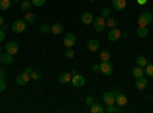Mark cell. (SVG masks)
<instances>
[{
	"label": "cell",
	"instance_id": "1",
	"mask_svg": "<svg viewBox=\"0 0 153 113\" xmlns=\"http://www.w3.org/2000/svg\"><path fill=\"white\" fill-rule=\"evenodd\" d=\"M152 21H153V14L149 12V11H146V12H143V14L138 17V26L147 28V26H150Z\"/></svg>",
	"mask_w": 153,
	"mask_h": 113
},
{
	"label": "cell",
	"instance_id": "2",
	"mask_svg": "<svg viewBox=\"0 0 153 113\" xmlns=\"http://www.w3.org/2000/svg\"><path fill=\"white\" fill-rule=\"evenodd\" d=\"M11 29H12V32H16V34H22L25 29H26V21H25V18H17L14 23H12Z\"/></svg>",
	"mask_w": 153,
	"mask_h": 113
},
{
	"label": "cell",
	"instance_id": "3",
	"mask_svg": "<svg viewBox=\"0 0 153 113\" xmlns=\"http://www.w3.org/2000/svg\"><path fill=\"white\" fill-rule=\"evenodd\" d=\"M100 70L103 75H106V77H110V75L113 73V64L110 61H101L100 64Z\"/></svg>",
	"mask_w": 153,
	"mask_h": 113
},
{
	"label": "cell",
	"instance_id": "4",
	"mask_svg": "<svg viewBox=\"0 0 153 113\" xmlns=\"http://www.w3.org/2000/svg\"><path fill=\"white\" fill-rule=\"evenodd\" d=\"M104 28H106V18H104V17L100 16V17L94 18V29H95L97 32H103Z\"/></svg>",
	"mask_w": 153,
	"mask_h": 113
},
{
	"label": "cell",
	"instance_id": "5",
	"mask_svg": "<svg viewBox=\"0 0 153 113\" xmlns=\"http://www.w3.org/2000/svg\"><path fill=\"white\" fill-rule=\"evenodd\" d=\"M121 37H123V32H121L120 29H117V28H112V29L109 31V34H107V38H109L110 41H118Z\"/></svg>",
	"mask_w": 153,
	"mask_h": 113
},
{
	"label": "cell",
	"instance_id": "6",
	"mask_svg": "<svg viewBox=\"0 0 153 113\" xmlns=\"http://www.w3.org/2000/svg\"><path fill=\"white\" fill-rule=\"evenodd\" d=\"M71 83H72L75 87H83V86L86 84V80H84V77H83V75L74 73V75H72V80H71Z\"/></svg>",
	"mask_w": 153,
	"mask_h": 113
},
{
	"label": "cell",
	"instance_id": "7",
	"mask_svg": "<svg viewBox=\"0 0 153 113\" xmlns=\"http://www.w3.org/2000/svg\"><path fill=\"white\" fill-rule=\"evenodd\" d=\"M75 43H76V37H75L74 34H66V35H65V40H63V44H65V47H72Z\"/></svg>",
	"mask_w": 153,
	"mask_h": 113
},
{
	"label": "cell",
	"instance_id": "8",
	"mask_svg": "<svg viewBox=\"0 0 153 113\" xmlns=\"http://www.w3.org/2000/svg\"><path fill=\"white\" fill-rule=\"evenodd\" d=\"M5 51H6L8 54H11V55H16V54L19 52V44H17L16 41H9V43H6V46H5Z\"/></svg>",
	"mask_w": 153,
	"mask_h": 113
},
{
	"label": "cell",
	"instance_id": "9",
	"mask_svg": "<svg viewBox=\"0 0 153 113\" xmlns=\"http://www.w3.org/2000/svg\"><path fill=\"white\" fill-rule=\"evenodd\" d=\"M29 80H31V75L26 73V72H23V73H20L19 77L16 78V83H17L19 86H25V84H28Z\"/></svg>",
	"mask_w": 153,
	"mask_h": 113
},
{
	"label": "cell",
	"instance_id": "10",
	"mask_svg": "<svg viewBox=\"0 0 153 113\" xmlns=\"http://www.w3.org/2000/svg\"><path fill=\"white\" fill-rule=\"evenodd\" d=\"M0 61H2V64H12V63H14V55H11V54H2L0 55Z\"/></svg>",
	"mask_w": 153,
	"mask_h": 113
},
{
	"label": "cell",
	"instance_id": "11",
	"mask_svg": "<svg viewBox=\"0 0 153 113\" xmlns=\"http://www.w3.org/2000/svg\"><path fill=\"white\" fill-rule=\"evenodd\" d=\"M103 103H104L106 106H109V104H115V95H113L112 92H106V93H103Z\"/></svg>",
	"mask_w": 153,
	"mask_h": 113
},
{
	"label": "cell",
	"instance_id": "12",
	"mask_svg": "<svg viewBox=\"0 0 153 113\" xmlns=\"http://www.w3.org/2000/svg\"><path fill=\"white\" fill-rule=\"evenodd\" d=\"M135 87H136L138 90H144L146 87H147V78H144V77H139V78H136Z\"/></svg>",
	"mask_w": 153,
	"mask_h": 113
},
{
	"label": "cell",
	"instance_id": "13",
	"mask_svg": "<svg viewBox=\"0 0 153 113\" xmlns=\"http://www.w3.org/2000/svg\"><path fill=\"white\" fill-rule=\"evenodd\" d=\"M51 32L55 34V35H60V34L65 32V26H63L61 23H54L52 26H51Z\"/></svg>",
	"mask_w": 153,
	"mask_h": 113
},
{
	"label": "cell",
	"instance_id": "14",
	"mask_svg": "<svg viewBox=\"0 0 153 113\" xmlns=\"http://www.w3.org/2000/svg\"><path fill=\"white\" fill-rule=\"evenodd\" d=\"M87 49H89L91 52H97L98 49H100V41H98V40H95V38L89 40V41H87Z\"/></svg>",
	"mask_w": 153,
	"mask_h": 113
},
{
	"label": "cell",
	"instance_id": "15",
	"mask_svg": "<svg viewBox=\"0 0 153 113\" xmlns=\"http://www.w3.org/2000/svg\"><path fill=\"white\" fill-rule=\"evenodd\" d=\"M81 23H83V24H91V23H94V16L91 14V12H83V14H81Z\"/></svg>",
	"mask_w": 153,
	"mask_h": 113
},
{
	"label": "cell",
	"instance_id": "16",
	"mask_svg": "<svg viewBox=\"0 0 153 113\" xmlns=\"http://www.w3.org/2000/svg\"><path fill=\"white\" fill-rule=\"evenodd\" d=\"M115 104L120 106V107L126 106V104H127V96H126V95H123V93L117 95V96H115Z\"/></svg>",
	"mask_w": 153,
	"mask_h": 113
},
{
	"label": "cell",
	"instance_id": "17",
	"mask_svg": "<svg viewBox=\"0 0 153 113\" xmlns=\"http://www.w3.org/2000/svg\"><path fill=\"white\" fill-rule=\"evenodd\" d=\"M126 6H127L126 0H113V9H117V11H124Z\"/></svg>",
	"mask_w": 153,
	"mask_h": 113
},
{
	"label": "cell",
	"instance_id": "18",
	"mask_svg": "<svg viewBox=\"0 0 153 113\" xmlns=\"http://www.w3.org/2000/svg\"><path fill=\"white\" fill-rule=\"evenodd\" d=\"M71 80H72V73H68V72L60 73V77H58V81H60L61 84H66V83H69Z\"/></svg>",
	"mask_w": 153,
	"mask_h": 113
},
{
	"label": "cell",
	"instance_id": "19",
	"mask_svg": "<svg viewBox=\"0 0 153 113\" xmlns=\"http://www.w3.org/2000/svg\"><path fill=\"white\" fill-rule=\"evenodd\" d=\"M25 21L29 23V24H32V23H35V21H37V16L34 14V12L26 11V16H25Z\"/></svg>",
	"mask_w": 153,
	"mask_h": 113
},
{
	"label": "cell",
	"instance_id": "20",
	"mask_svg": "<svg viewBox=\"0 0 153 113\" xmlns=\"http://www.w3.org/2000/svg\"><path fill=\"white\" fill-rule=\"evenodd\" d=\"M132 75L133 78H139V77H144V69L141 66H136L133 70H132Z\"/></svg>",
	"mask_w": 153,
	"mask_h": 113
},
{
	"label": "cell",
	"instance_id": "21",
	"mask_svg": "<svg viewBox=\"0 0 153 113\" xmlns=\"http://www.w3.org/2000/svg\"><path fill=\"white\" fill-rule=\"evenodd\" d=\"M136 35L139 37V38H146V37L149 35V29H147V28L138 26V29H136Z\"/></svg>",
	"mask_w": 153,
	"mask_h": 113
},
{
	"label": "cell",
	"instance_id": "22",
	"mask_svg": "<svg viewBox=\"0 0 153 113\" xmlns=\"http://www.w3.org/2000/svg\"><path fill=\"white\" fill-rule=\"evenodd\" d=\"M91 112H92V113H103L104 109H103V106H101V104L94 103V104H91Z\"/></svg>",
	"mask_w": 153,
	"mask_h": 113
},
{
	"label": "cell",
	"instance_id": "23",
	"mask_svg": "<svg viewBox=\"0 0 153 113\" xmlns=\"http://www.w3.org/2000/svg\"><path fill=\"white\" fill-rule=\"evenodd\" d=\"M104 112H107V113H120V112H121V109H120V106L109 104V106L104 109Z\"/></svg>",
	"mask_w": 153,
	"mask_h": 113
},
{
	"label": "cell",
	"instance_id": "24",
	"mask_svg": "<svg viewBox=\"0 0 153 113\" xmlns=\"http://www.w3.org/2000/svg\"><path fill=\"white\" fill-rule=\"evenodd\" d=\"M20 8H22V11H29L31 8H32V3H31V0H22V3H20Z\"/></svg>",
	"mask_w": 153,
	"mask_h": 113
},
{
	"label": "cell",
	"instance_id": "25",
	"mask_svg": "<svg viewBox=\"0 0 153 113\" xmlns=\"http://www.w3.org/2000/svg\"><path fill=\"white\" fill-rule=\"evenodd\" d=\"M117 24H118L117 18H113V17H107V18H106V26H109L110 29H112V28H117Z\"/></svg>",
	"mask_w": 153,
	"mask_h": 113
},
{
	"label": "cell",
	"instance_id": "26",
	"mask_svg": "<svg viewBox=\"0 0 153 113\" xmlns=\"http://www.w3.org/2000/svg\"><path fill=\"white\" fill-rule=\"evenodd\" d=\"M135 61H136V66H141V67H143V66H144V67L147 66V58H146V57H143V55L136 57V60H135Z\"/></svg>",
	"mask_w": 153,
	"mask_h": 113
},
{
	"label": "cell",
	"instance_id": "27",
	"mask_svg": "<svg viewBox=\"0 0 153 113\" xmlns=\"http://www.w3.org/2000/svg\"><path fill=\"white\" fill-rule=\"evenodd\" d=\"M144 73H146V75H149L150 78H153V63H150V64L147 63V66L144 67Z\"/></svg>",
	"mask_w": 153,
	"mask_h": 113
},
{
	"label": "cell",
	"instance_id": "28",
	"mask_svg": "<svg viewBox=\"0 0 153 113\" xmlns=\"http://www.w3.org/2000/svg\"><path fill=\"white\" fill-rule=\"evenodd\" d=\"M11 8V0H0V9L8 11Z\"/></svg>",
	"mask_w": 153,
	"mask_h": 113
},
{
	"label": "cell",
	"instance_id": "29",
	"mask_svg": "<svg viewBox=\"0 0 153 113\" xmlns=\"http://www.w3.org/2000/svg\"><path fill=\"white\" fill-rule=\"evenodd\" d=\"M100 58H101V61H109V60H110V54H109V51H101Z\"/></svg>",
	"mask_w": 153,
	"mask_h": 113
},
{
	"label": "cell",
	"instance_id": "30",
	"mask_svg": "<svg viewBox=\"0 0 153 113\" xmlns=\"http://www.w3.org/2000/svg\"><path fill=\"white\" fill-rule=\"evenodd\" d=\"M31 80H34V81L42 80V73L37 72V70H32V72H31Z\"/></svg>",
	"mask_w": 153,
	"mask_h": 113
},
{
	"label": "cell",
	"instance_id": "31",
	"mask_svg": "<svg viewBox=\"0 0 153 113\" xmlns=\"http://www.w3.org/2000/svg\"><path fill=\"white\" fill-rule=\"evenodd\" d=\"M31 3H32V6H43L45 3H46V0H31Z\"/></svg>",
	"mask_w": 153,
	"mask_h": 113
},
{
	"label": "cell",
	"instance_id": "32",
	"mask_svg": "<svg viewBox=\"0 0 153 113\" xmlns=\"http://www.w3.org/2000/svg\"><path fill=\"white\" fill-rule=\"evenodd\" d=\"M74 55H75V52L72 51L71 47H68V51L65 52V58H68V60H71V58H74Z\"/></svg>",
	"mask_w": 153,
	"mask_h": 113
},
{
	"label": "cell",
	"instance_id": "33",
	"mask_svg": "<svg viewBox=\"0 0 153 113\" xmlns=\"http://www.w3.org/2000/svg\"><path fill=\"white\" fill-rule=\"evenodd\" d=\"M101 17H104V18L110 17V9L109 8H103V9H101Z\"/></svg>",
	"mask_w": 153,
	"mask_h": 113
},
{
	"label": "cell",
	"instance_id": "34",
	"mask_svg": "<svg viewBox=\"0 0 153 113\" xmlns=\"http://www.w3.org/2000/svg\"><path fill=\"white\" fill-rule=\"evenodd\" d=\"M40 31L43 32V34H48V32H51V26H49V24H42V26H40Z\"/></svg>",
	"mask_w": 153,
	"mask_h": 113
},
{
	"label": "cell",
	"instance_id": "35",
	"mask_svg": "<svg viewBox=\"0 0 153 113\" xmlns=\"http://www.w3.org/2000/svg\"><path fill=\"white\" fill-rule=\"evenodd\" d=\"M5 89H6V83L3 78H0V92H3Z\"/></svg>",
	"mask_w": 153,
	"mask_h": 113
},
{
	"label": "cell",
	"instance_id": "36",
	"mask_svg": "<svg viewBox=\"0 0 153 113\" xmlns=\"http://www.w3.org/2000/svg\"><path fill=\"white\" fill-rule=\"evenodd\" d=\"M86 104H87V106L94 104V98H92V96H86Z\"/></svg>",
	"mask_w": 153,
	"mask_h": 113
},
{
	"label": "cell",
	"instance_id": "37",
	"mask_svg": "<svg viewBox=\"0 0 153 113\" xmlns=\"http://www.w3.org/2000/svg\"><path fill=\"white\" fill-rule=\"evenodd\" d=\"M5 40V29H0V43Z\"/></svg>",
	"mask_w": 153,
	"mask_h": 113
},
{
	"label": "cell",
	"instance_id": "38",
	"mask_svg": "<svg viewBox=\"0 0 153 113\" xmlns=\"http://www.w3.org/2000/svg\"><path fill=\"white\" fill-rule=\"evenodd\" d=\"M6 77V70L5 69H0V78H5Z\"/></svg>",
	"mask_w": 153,
	"mask_h": 113
},
{
	"label": "cell",
	"instance_id": "39",
	"mask_svg": "<svg viewBox=\"0 0 153 113\" xmlns=\"http://www.w3.org/2000/svg\"><path fill=\"white\" fill-rule=\"evenodd\" d=\"M112 93H113L115 96H117V95H120V93H123V92H121L120 89H113V90H112Z\"/></svg>",
	"mask_w": 153,
	"mask_h": 113
},
{
	"label": "cell",
	"instance_id": "40",
	"mask_svg": "<svg viewBox=\"0 0 153 113\" xmlns=\"http://www.w3.org/2000/svg\"><path fill=\"white\" fill-rule=\"evenodd\" d=\"M32 70H34V69H32L31 66H28L26 69H25V72H26V73H29V75H31V72H32Z\"/></svg>",
	"mask_w": 153,
	"mask_h": 113
},
{
	"label": "cell",
	"instance_id": "41",
	"mask_svg": "<svg viewBox=\"0 0 153 113\" xmlns=\"http://www.w3.org/2000/svg\"><path fill=\"white\" fill-rule=\"evenodd\" d=\"M92 70H100V64H92Z\"/></svg>",
	"mask_w": 153,
	"mask_h": 113
},
{
	"label": "cell",
	"instance_id": "42",
	"mask_svg": "<svg viewBox=\"0 0 153 113\" xmlns=\"http://www.w3.org/2000/svg\"><path fill=\"white\" fill-rule=\"evenodd\" d=\"M3 23H5V21H3V17L0 16V26H3Z\"/></svg>",
	"mask_w": 153,
	"mask_h": 113
},
{
	"label": "cell",
	"instance_id": "43",
	"mask_svg": "<svg viewBox=\"0 0 153 113\" xmlns=\"http://www.w3.org/2000/svg\"><path fill=\"white\" fill-rule=\"evenodd\" d=\"M147 0H138V3H146Z\"/></svg>",
	"mask_w": 153,
	"mask_h": 113
},
{
	"label": "cell",
	"instance_id": "44",
	"mask_svg": "<svg viewBox=\"0 0 153 113\" xmlns=\"http://www.w3.org/2000/svg\"><path fill=\"white\" fill-rule=\"evenodd\" d=\"M0 55H2V49H0Z\"/></svg>",
	"mask_w": 153,
	"mask_h": 113
},
{
	"label": "cell",
	"instance_id": "45",
	"mask_svg": "<svg viewBox=\"0 0 153 113\" xmlns=\"http://www.w3.org/2000/svg\"><path fill=\"white\" fill-rule=\"evenodd\" d=\"M91 2H95V0H91Z\"/></svg>",
	"mask_w": 153,
	"mask_h": 113
},
{
	"label": "cell",
	"instance_id": "46",
	"mask_svg": "<svg viewBox=\"0 0 153 113\" xmlns=\"http://www.w3.org/2000/svg\"><path fill=\"white\" fill-rule=\"evenodd\" d=\"M152 32H153V28H152Z\"/></svg>",
	"mask_w": 153,
	"mask_h": 113
}]
</instances>
